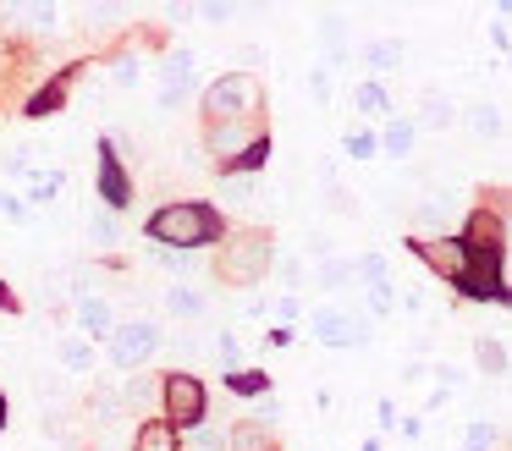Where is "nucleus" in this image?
Masks as SVG:
<instances>
[{
	"mask_svg": "<svg viewBox=\"0 0 512 451\" xmlns=\"http://www.w3.org/2000/svg\"><path fill=\"white\" fill-rule=\"evenodd\" d=\"M188 451H226V435H215V429H193Z\"/></svg>",
	"mask_w": 512,
	"mask_h": 451,
	"instance_id": "obj_26",
	"label": "nucleus"
},
{
	"mask_svg": "<svg viewBox=\"0 0 512 451\" xmlns=\"http://www.w3.org/2000/svg\"><path fill=\"white\" fill-rule=\"evenodd\" d=\"M254 143H265V132H259V121L248 116V121H215L210 127V149H215V160H243Z\"/></svg>",
	"mask_w": 512,
	"mask_h": 451,
	"instance_id": "obj_7",
	"label": "nucleus"
},
{
	"mask_svg": "<svg viewBox=\"0 0 512 451\" xmlns=\"http://www.w3.org/2000/svg\"><path fill=\"white\" fill-rule=\"evenodd\" d=\"M391 303H397V297H391V286H386V281L369 286V314H391Z\"/></svg>",
	"mask_w": 512,
	"mask_h": 451,
	"instance_id": "obj_28",
	"label": "nucleus"
},
{
	"mask_svg": "<svg viewBox=\"0 0 512 451\" xmlns=\"http://www.w3.org/2000/svg\"><path fill=\"white\" fill-rule=\"evenodd\" d=\"M133 451H177V429H171L166 418H149L133 435Z\"/></svg>",
	"mask_w": 512,
	"mask_h": 451,
	"instance_id": "obj_10",
	"label": "nucleus"
},
{
	"mask_svg": "<svg viewBox=\"0 0 512 451\" xmlns=\"http://www.w3.org/2000/svg\"><path fill=\"white\" fill-rule=\"evenodd\" d=\"M215 352H221V363H237V341H232V336L215 341Z\"/></svg>",
	"mask_w": 512,
	"mask_h": 451,
	"instance_id": "obj_36",
	"label": "nucleus"
},
{
	"mask_svg": "<svg viewBox=\"0 0 512 451\" xmlns=\"http://www.w3.org/2000/svg\"><path fill=\"white\" fill-rule=\"evenodd\" d=\"M100 187H105V204L111 209L127 204V176H122V160H116L111 149H105V165H100Z\"/></svg>",
	"mask_w": 512,
	"mask_h": 451,
	"instance_id": "obj_11",
	"label": "nucleus"
},
{
	"mask_svg": "<svg viewBox=\"0 0 512 451\" xmlns=\"http://www.w3.org/2000/svg\"><path fill=\"white\" fill-rule=\"evenodd\" d=\"M116 83H122V88H138V66L122 61V66H116Z\"/></svg>",
	"mask_w": 512,
	"mask_h": 451,
	"instance_id": "obj_35",
	"label": "nucleus"
},
{
	"mask_svg": "<svg viewBox=\"0 0 512 451\" xmlns=\"http://www.w3.org/2000/svg\"><path fill=\"white\" fill-rule=\"evenodd\" d=\"M474 352H479V363H485L490 374H507V347H501L496 336H479V347H474Z\"/></svg>",
	"mask_w": 512,
	"mask_h": 451,
	"instance_id": "obj_18",
	"label": "nucleus"
},
{
	"mask_svg": "<svg viewBox=\"0 0 512 451\" xmlns=\"http://www.w3.org/2000/svg\"><path fill=\"white\" fill-rule=\"evenodd\" d=\"M232 446L237 451H276V446H270V435H265V424H254V418H243V424H237Z\"/></svg>",
	"mask_w": 512,
	"mask_h": 451,
	"instance_id": "obj_16",
	"label": "nucleus"
},
{
	"mask_svg": "<svg viewBox=\"0 0 512 451\" xmlns=\"http://www.w3.org/2000/svg\"><path fill=\"white\" fill-rule=\"evenodd\" d=\"M61 363H67L72 374H89V369H94V352H89V341H83V336H67V341H61Z\"/></svg>",
	"mask_w": 512,
	"mask_h": 451,
	"instance_id": "obj_15",
	"label": "nucleus"
},
{
	"mask_svg": "<svg viewBox=\"0 0 512 451\" xmlns=\"http://www.w3.org/2000/svg\"><path fill=\"white\" fill-rule=\"evenodd\" d=\"M149 237L160 242V248H204V242L221 237V215H215L210 204H193V198H182V204H166L155 220H149Z\"/></svg>",
	"mask_w": 512,
	"mask_h": 451,
	"instance_id": "obj_1",
	"label": "nucleus"
},
{
	"mask_svg": "<svg viewBox=\"0 0 512 451\" xmlns=\"http://www.w3.org/2000/svg\"><path fill=\"white\" fill-rule=\"evenodd\" d=\"M419 259L430 264V270H441L446 281H463V264H468V248L457 237H430L419 242Z\"/></svg>",
	"mask_w": 512,
	"mask_h": 451,
	"instance_id": "obj_9",
	"label": "nucleus"
},
{
	"mask_svg": "<svg viewBox=\"0 0 512 451\" xmlns=\"http://www.w3.org/2000/svg\"><path fill=\"white\" fill-rule=\"evenodd\" d=\"M380 270H386V264H380V259H375V253H369V259H358V264H347V275H364V281H369V286H375V281H380Z\"/></svg>",
	"mask_w": 512,
	"mask_h": 451,
	"instance_id": "obj_29",
	"label": "nucleus"
},
{
	"mask_svg": "<svg viewBox=\"0 0 512 451\" xmlns=\"http://www.w3.org/2000/svg\"><path fill=\"white\" fill-rule=\"evenodd\" d=\"M468 127H474L479 138H490V132H501V110L496 105H474L468 110Z\"/></svg>",
	"mask_w": 512,
	"mask_h": 451,
	"instance_id": "obj_20",
	"label": "nucleus"
},
{
	"mask_svg": "<svg viewBox=\"0 0 512 451\" xmlns=\"http://www.w3.org/2000/svg\"><path fill=\"white\" fill-rule=\"evenodd\" d=\"M490 440H496V424H485V418H474V424H468V440H463V451H490Z\"/></svg>",
	"mask_w": 512,
	"mask_h": 451,
	"instance_id": "obj_23",
	"label": "nucleus"
},
{
	"mask_svg": "<svg viewBox=\"0 0 512 451\" xmlns=\"http://www.w3.org/2000/svg\"><path fill=\"white\" fill-rule=\"evenodd\" d=\"M160 347V330L149 325V319H127V325L111 330V358L122 363V369H138V363H149V352Z\"/></svg>",
	"mask_w": 512,
	"mask_h": 451,
	"instance_id": "obj_4",
	"label": "nucleus"
},
{
	"mask_svg": "<svg viewBox=\"0 0 512 451\" xmlns=\"http://www.w3.org/2000/svg\"><path fill=\"white\" fill-rule=\"evenodd\" d=\"M386 149L391 154H408L413 149V127H408V121H391V127H386Z\"/></svg>",
	"mask_w": 512,
	"mask_h": 451,
	"instance_id": "obj_24",
	"label": "nucleus"
},
{
	"mask_svg": "<svg viewBox=\"0 0 512 451\" xmlns=\"http://www.w3.org/2000/svg\"><path fill=\"white\" fill-rule=\"evenodd\" d=\"M23 17H28V22H39V28H56V17H61V11H56V6H28Z\"/></svg>",
	"mask_w": 512,
	"mask_h": 451,
	"instance_id": "obj_31",
	"label": "nucleus"
},
{
	"mask_svg": "<svg viewBox=\"0 0 512 451\" xmlns=\"http://www.w3.org/2000/svg\"><path fill=\"white\" fill-rule=\"evenodd\" d=\"M265 270H270V237H259V231H243L221 253V264H215V275L226 286H254V281H265Z\"/></svg>",
	"mask_w": 512,
	"mask_h": 451,
	"instance_id": "obj_2",
	"label": "nucleus"
},
{
	"mask_svg": "<svg viewBox=\"0 0 512 451\" xmlns=\"http://www.w3.org/2000/svg\"><path fill=\"white\" fill-rule=\"evenodd\" d=\"M89 237L111 248V242H116V220H105V215H100V220H89Z\"/></svg>",
	"mask_w": 512,
	"mask_h": 451,
	"instance_id": "obj_30",
	"label": "nucleus"
},
{
	"mask_svg": "<svg viewBox=\"0 0 512 451\" xmlns=\"http://www.w3.org/2000/svg\"><path fill=\"white\" fill-rule=\"evenodd\" d=\"M78 325L89 330V336H111V308H105L100 297H83V303H78Z\"/></svg>",
	"mask_w": 512,
	"mask_h": 451,
	"instance_id": "obj_14",
	"label": "nucleus"
},
{
	"mask_svg": "<svg viewBox=\"0 0 512 451\" xmlns=\"http://www.w3.org/2000/svg\"><path fill=\"white\" fill-rule=\"evenodd\" d=\"M254 110H259V77H248V72L221 77L204 94V116H215V121H248Z\"/></svg>",
	"mask_w": 512,
	"mask_h": 451,
	"instance_id": "obj_3",
	"label": "nucleus"
},
{
	"mask_svg": "<svg viewBox=\"0 0 512 451\" xmlns=\"http://www.w3.org/2000/svg\"><path fill=\"white\" fill-rule=\"evenodd\" d=\"M265 385H270L265 369H237V374H232V391H243V396H259Z\"/></svg>",
	"mask_w": 512,
	"mask_h": 451,
	"instance_id": "obj_22",
	"label": "nucleus"
},
{
	"mask_svg": "<svg viewBox=\"0 0 512 451\" xmlns=\"http://www.w3.org/2000/svg\"><path fill=\"white\" fill-rule=\"evenodd\" d=\"M166 308H171V314H182V319H193V314H204V297L193 292V286H171Z\"/></svg>",
	"mask_w": 512,
	"mask_h": 451,
	"instance_id": "obj_17",
	"label": "nucleus"
},
{
	"mask_svg": "<svg viewBox=\"0 0 512 451\" xmlns=\"http://www.w3.org/2000/svg\"><path fill=\"white\" fill-rule=\"evenodd\" d=\"M204 418V385L193 380V374H166V424H199Z\"/></svg>",
	"mask_w": 512,
	"mask_h": 451,
	"instance_id": "obj_5",
	"label": "nucleus"
},
{
	"mask_svg": "<svg viewBox=\"0 0 512 451\" xmlns=\"http://www.w3.org/2000/svg\"><path fill=\"white\" fill-rule=\"evenodd\" d=\"M397 61H402V44H397V39H380V44H369V66H375V72H391Z\"/></svg>",
	"mask_w": 512,
	"mask_h": 451,
	"instance_id": "obj_19",
	"label": "nucleus"
},
{
	"mask_svg": "<svg viewBox=\"0 0 512 451\" xmlns=\"http://www.w3.org/2000/svg\"><path fill=\"white\" fill-rule=\"evenodd\" d=\"M446 220H452V198H446V193H424L419 226H424V231H446Z\"/></svg>",
	"mask_w": 512,
	"mask_h": 451,
	"instance_id": "obj_13",
	"label": "nucleus"
},
{
	"mask_svg": "<svg viewBox=\"0 0 512 451\" xmlns=\"http://www.w3.org/2000/svg\"><path fill=\"white\" fill-rule=\"evenodd\" d=\"M155 259L166 264V270H188V253H177V248H155Z\"/></svg>",
	"mask_w": 512,
	"mask_h": 451,
	"instance_id": "obj_33",
	"label": "nucleus"
},
{
	"mask_svg": "<svg viewBox=\"0 0 512 451\" xmlns=\"http://www.w3.org/2000/svg\"><path fill=\"white\" fill-rule=\"evenodd\" d=\"M314 336H320L325 347H353V341H369V325L353 314H342V308H320V314H314Z\"/></svg>",
	"mask_w": 512,
	"mask_h": 451,
	"instance_id": "obj_8",
	"label": "nucleus"
},
{
	"mask_svg": "<svg viewBox=\"0 0 512 451\" xmlns=\"http://www.w3.org/2000/svg\"><path fill=\"white\" fill-rule=\"evenodd\" d=\"M353 105H358V110H369V116H386V110H391V105H386V94H380L375 83L353 88Z\"/></svg>",
	"mask_w": 512,
	"mask_h": 451,
	"instance_id": "obj_21",
	"label": "nucleus"
},
{
	"mask_svg": "<svg viewBox=\"0 0 512 451\" xmlns=\"http://www.w3.org/2000/svg\"><path fill=\"white\" fill-rule=\"evenodd\" d=\"M347 149H353L358 160H364V154H375V138H369V132H358V138H347Z\"/></svg>",
	"mask_w": 512,
	"mask_h": 451,
	"instance_id": "obj_34",
	"label": "nucleus"
},
{
	"mask_svg": "<svg viewBox=\"0 0 512 451\" xmlns=\"http://www.w3.org/2000/svg\"><path fill=\"white\" fill-rule=\"evenodd\" d=\"M463 286L468 297H501V248H468V264H463Z\"/></svg>",
	"mask_w": 512,
	"mask_h": 451,
	"instance_id": "obj_6",
	"label": "nucleus"
},
{
	"mask_svg": "<svg viewBox=\"0 0 512 451\" xmlns=\"http://www.w3.org/2000/svg\"><path fill=\"white\" fill-rule=\"evenodd\" d=\"M0 429H6V396H0Z\"/></svg>",
	"mask_w": 512,
	"mask_h": 451,
	"instance_id": "obj_37",
	"label": "nucleus"
},
{
	"mask_svg": "<svg viewBox=\"0 0 512 451\" xmlns=\"http://www.w3.org/2000/svg\"><path fill=\"white\" fill-rule=\"evenodd\" d=\"M61 176H28V193H34V204H45V198H56Z\"/></svg>",
	"mask_w": 512,
	"mask_h": 451,
	"instance_id": "obj_27",
	"label": "nucleus"
},
{
	"mask_svg": "<svg viewBox=\"0 0 512 451\" xmlns=\"http://www.w3.org/2000/svg\"><path fill=\"white\" fill-rule=\"evenodd\" d=\"M34 396L39 402H61V374H34Z\"/></svg>",
	"mask_w": 512,
	"mask_h": 451,
	"instance_id": "obj_25",
	"label": "nucleus"
},
{
	"mask_svg": "<svg viewBox=\"0 0 512 451\" xmlns=\"http://www.w3.org/2000/svg\"><path fill=\"white\" fill-rule=\"evenodd\" d=\"M419 121H424V127H452V121H457V105H452L446 94H424V99H419Z\"/></svg>",
	"mask_w": 512,
	"mask_h": 451,
	"instance_id": "obj_12",
	"label": "nucleus"
},
{
	"mask_svg": "<svg viewBox=\"0 0 512 451\" xmlns=\"http://www.w3.org/2000/svg\"><path fill=\"white\" fill-rule=\"evenodd\" d=\"M320 281H325V286H342V281H347V264L325 259V264H320Z\"/></svg>",
	"mask_w": 512,
	"mask_h": 451,
	"instance_id": "obj_32",
	"label": "nucleus"
}]
</instances>
